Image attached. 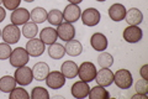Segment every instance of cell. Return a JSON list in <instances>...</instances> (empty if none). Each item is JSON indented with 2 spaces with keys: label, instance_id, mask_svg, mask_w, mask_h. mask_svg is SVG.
Returning a JSON list of instances; mask_svg holds the SVG:
<instances>
[{
  "label": "cell",
  "instance_id": "cell-6",
  "mask_svg": "<svg viewBox=\"0 0 148 99\" xmlns=\"http://www.w3.org/2000/svg\"><path fill=\"white\" fill-rule=\"evenodd\" d=\"M46 84L49 89H61L64 84H66V77L63 76L62 72L59 71H52V72L48 73V76L46 77Z\"/></svg>",
  "mask_w": 148,
  "mask_h": 99
},
{
  "label": "cell",
  "instance_id": "cell-28",
  "mask_svg": "<svg viewBox=\"0 0 148 99\" xmlns=\"http://www.w3.org/2000/svg\"><path fill=\"white\" fill-rule=\"evenodd\" d=\"M98 63L101 68H110L114 64V57L112 55H110L108 52H101L98 57Z\"/></svg>",
  "mask_w": 148,
  "mask_h": 99
},
{
  "label": "cell",
  "instance_id": "cell-31",
  "mask_svg": "<svg viewBox=\"0 0 148 99\" xmlns=\"http://www.w3.org/2000/svg\"><path fill=\"white\" fill-rule=\"evenodd\" d=\"M135 89H136V93L147 96V93H148V82H147V79H143V78L140 79V81L135 84Z\"/></svg>",
  "mask_w": 148,
  "mask_h": 99
},
{
  "label": "cell",
  "instance_id": "cell-38",
  "mask_svg": "<svg viewBox=\"0 0 148 99\" xmlns=\"http://www.w3.org/2000/svg\"><path fill=\"white\" fill-rule=\"evenodd\" d=\"M24 1H26V3H32V1H35V0H24Z\"/></svg>",
  "mask_w": 148,
  "mask_h": 99
},
{
  "label": "cell",
  "instance_id": "cell-19",
  "mask_svg": "<svg viewBox=\"0 0 148 99\" xmlns=\"http://www.w3.org/2000/svg\"><path fill=\"white\" fill-rule=\"evenodd\" d=\"M58 39L57 35V30L53 29V27H45V29L41 30L40 32V40L43 42L45 45H52L54 44Z\"/></svg>",
  "mask_w": 148,
  "mask_h": 99
},
{
  "label": "cell",
  "instance_id": "cell-26",
  "mask_svg": "<svg viewBox=\"0 0 148 99\" xmlns=\"http://www.w3.org/2000/svg\"><path fill=\"white\" fill-rule=\"evenodd\" d=\"M37 34H38V27H37V24L35 22L27 21L24 25V27H22V35L26 39H35Z\"/></svg>",
  "mask_w": 148,
  "mask_h": 99
},
{
  "label": "cell",
  "instance_id": "cell-12",
  "mask_svg": "<svg viewBox=\"0 0 148 99\" xmlns=\"http://www.w3.org/2000/svg\"><path fill=\"white\" fill-rule=\"evenodd\" d=\"M27 21H30V11L25 8H17L12 10L11 14V24L14 25H25Z\"/></svg>",
  "mask_w": 148,
  "mask_h": 99
},
{
  "label": "cell",
  "instance_id": "cell-24",
  "mask_svg": "<svg viewBox=\"0 0 148 99\" xmlns=\"http://www.w3.org/2000/svg\"><path fill=\"white\" fill-rule=\"evenodd\" d=\"M88 97H89L90 99H109L110 98V93L106 91L105 87H101V86L98 84L96 87L90 88Z\"/></svg>",
  "mask_w": 148,
  "mask_h": 99
},
{
  "label": "cell",
  "instance_id": "cell-41",
  "mask_svg": "<svg viewBox=\"0 0 148 99\" xmlns=\"http://www.w3.org/2000/svg\"><path fill=\"white\" fill-rule=\"evenodd\" d=\"M0 35H1V34H0Z\"/></svg>",
  "mask_w": 148,
  "mask_h": 99
},
{
  "label": "cell",
  "instance_id": "cell-21",
  "mask_svg": "<svg viewBox=\"0 0 148 99\" xmlns=\"http://www.w3.org/2000/svg\"><path fill=\"white\" fill-rule=\"evenodd\" d=\"M64 48H66V53L72 56V57H77V56H79L83 52V46L78 40L67 41Z\"/></svg>",
  "mask_w": 148,
  "mask_h": 99
},
{
  "label": "cell",
  "instance_id": "cell-32",
  "mask_svg": "<svg viewBox=\"0 0 148 99\" xmlns=\"http://www.w3.org/2000/svg\"><path fill=\"white\" fill-rule=\"evenodd\" d=\"M12 48L10 47V45L4 42V44H0V60H8L11 55Z\"/></svg>",
  "mask_w": 148,
  "mask_h": 99
},
{
  "label": "cell",
  "instance_id": "cell-37",
  "mask_svg": "<svg viewBox=\"0 0 148 99\" xmlns=\"http://www.w3.org/2000/svg\"><path fill=\"white\" fill-rule=\"evenodd\" d=\"M71 4H75V5H79V4L83 1V0H68Z\"/></svg>",
  "mask_w": 148,
  "mask_h": 99
},
{
  "label": "cell",
  "instance_id": "cell-36",
  "mask_svg": "<svg viewBox=\"0 0 148 99\" xmlns=\"http://www.w3.org/2000/svg\"><path fill=\"white\" fill-rule=\"evenodd\" d=\"M147 96H145V94H138L136 93L135 96H132V99H146Z\"/></svg>",
  "mask_w": 148,
  "mask_h": 99
},
{
  "label": "cell",
  "instance_id": "cell-3",
  "mask_svg": "<svg viewBox=\"0 0 148 99\" xmlns=\"http://www.w3.org/2000/svg\"><path fill=\"white\" fill-rule=\"evenodd\" d=\"M96 67L92 62H83L79 67H78V76H79L80 81H84L86 83H90L95 79L96 76Z\"/></svg>",
  "mask_w": 148,
  "mask_h": 99
},
{
  "label": "cell",
  "instance_id": "cell-15",
  "mask_svg": "<svg viewBox=\"0 0 148 99\" xmlns=\"http://www.w3.org/2000/svg\"><path fill=\"white\" fill-rule=\"evenodd\" d=\"M90 45L95 51L98 52H103L108 48V39L104 34H100V32H96L90 37Z\"/></svg>",
  "mask_w": 148,
  "mask_h": 99
},
{
  "label": "cell",
  "instance_id": "cell-39",
  "mask_svg": "<svg viewBox=\"0 0 148 99\" xmlns=\"http://www.w3.org/2000/svg\"><path fill=\"white\" fill-rule=\"evenodd\" d=\"M96 1H106V0H96Z\"/></svg>",
  "mask_w": 148,
  "mask_h": 99
},
{
  "label": "cell",
  "instance_id": "cell-5",
  "mask_svg": "<svg viewBox=\"0 0 148 99\" xmlns=\"http://www.w3.org/2000/svg\"><path fill=\"white\" fill-rule=\"evenodd\" d=\"M15 81L17 84H20L21 87L29 86V84L34 81V74H32V68L27 67V66H22L18 67L15 71Z\"/></svg>",
  "mask_w": 148,
  "mask_h": 99
},
{
  "label": "cell",
  "instance_id": "cell-25",
  "mask_svg": "<svg viewBox=\"0 0 148 99\" xmlns=\"http://www.w3.org/2000/svg\"><path fill=\"white\" fill-rule=\"evenodd\" d=\"M16 87L15 78L11 76H4L0 78V91L3 93H10Z\"/></svg>",
  "mask_w": 148,
  "mask_h": 99
},
{
  "label": "cell",
  "instance_id": "cell-10",
  "mask_svg": "<svg viewBox=\"0 0 148 99\" xmlns=\"http://www.w3.org/2000/svg\"><path fill=\"white\" fill-rule=\"evenodd\" d=\"M45 44L40 39H30L26 44V51L31 57H38L45 52Z\"/></svg>",
  "mask_w": 148,
  "mask_h": 99
},
{
  "label": "cell",
  "instance_id": "cell-29",
  "mask_svg": "<svg viewBox=\"0 0 148 99\" xmlns=\"http://www.w3.org/2000/svg\"><path fill=\"white\" fill-rule=\"evenodd\" d=\"M32 99H49V93L43 87H35L31 93Z\"/></svg>",
  "mask_w": 148,
  "mask_h": 99
},
{
  "label": "cell",
  "instance_id": "cell-2",
  "mask_svg": "<svg viewBox=\"0 0 148 99\" xmlns=\"http://www.w3.org/2000/svg\"><path fill=\"white\" fill-rule=\"evenodd\" d=\"M114 82L116 83V86L120 89H128L132 86L133 78L128 69L122 68V69H117L114 73Z\"/></svg>",
  "mask_w": 148,
  "mask_h": 99
},
{
  "label": "cell",
  "instance_id": "cell-11",
  "mask_svg": "<svg viewBox=\"0 0 148 99\" xmlns=\"http://www.w3.org/2000/svg\"><path fill=\"white\" fill-rule=\"evenodd\" d=\"M96 83L101 87H109L114 83V73L109 68H101L99 72H96L95 79Z\"/></svg>",
  "mask_w": 148,
  "mask_h": 99
},
{
  "label": "cell",
  "instance_id": "cell-20",
  "mask_svg": "<svg viewBox=\"0 0 148 99\" xmlns=\"http://www.w3.org/2000/svg\"><path fill=\"white\" fill-rule=\"evenodd\" d=\"M61 72L66 78H69V79L75 78L78 76V66L73 61H66L61 66Z\"/></svg>",
  "mask_w": 148,
  "mask_h": 99
},
{
  "label": "cell",
  "instance_id": "cell-30",
  "mask_svg": "<svg viewBox=\"0 0 148 99\" xmlns=\"http://www.w3.org/2000/svg\"><path fill=\"white\" fill-rule=\"evenodd\" d=\"M9 94H10V99H29L30 98V94L21 87L18 88L15 87Z\"/></svg>",
  "mask_w": 148,
  "mask_h": 99
},
{
  "label": "cell",
  "instance_id": "cell-35",
  "mask_svg": "<svg viewBox=\"0 0 148 99\" xmlns=\"http://www.w3.org/2000/svg\"><path fill=\"white\" fill-rule=\"evenodd\" d=\"M5 17H6V11H5V9H4L3 6H0V22H3L4 20H5Z\"/></svg>",
  "mask_w": 148,
  "mask_h": 99
},
{
  "label": "cell",
  "instance_id": "cell-17",
  "mask_svg": "<svg viewBox=\"0 0 148 99\" xmlns=\"http://www.w3.org/2000/svg\"><path fill=\"white\" fill-rule=\"evenodd\" d=\"M49 73V66L46 62H38L32 67V74H34V79L36 81H45L46 77Z\"/></svg>",
  "mask_w": 148,
  "mask_h": 99
},
{
  "label": "cell",
  "instance_id": "cell-27",
  "mask_svg": "<svg viewBox=\"0 0 148 99\" xmlns=\"http://www.w3.org/2000/svg\"><path fill=\"white\" fill-rule=\"evenodd\" d=\"M63 20V12H61L58 9H53L47 14V21L53 26H58Z\"/></svg>",
  "mask_w": 148,
  "mask_h": 99
},
{
  "label": "cell",
  "instance_id": "cell-23",
  "mask_svg": "<svg viewBox=\"0 0 148 99\" xmlns=\"http://www.w3.org/2000/svg\"><path fill=\"white\" fill-rule=\"evenodd\" d=\"M47 14L48 12L46 11L43 8L37 6L30 12V19L32 20V22H35V24H42L45 21H47Z\"/></svg>",
  "mask_w": 148,
  "mask_h": 99
},
{
  "label": "cell",
  "instance_id": "cell-34",
  "mask_svg": "<svg viewBox=\"0 0 148 99\" xmlns=\"http://www.w3.org/2000/svg\"><path fill=\"white\" fill-rule=\"evenodd\" d=\"M140 74L143 79H148V64H143L140 71Z\"/></svg>",
  "mask_w": 148,
  "mask_h": 99
},
{
  "label": "cell",
  "instance_id": "cell-18",
  "mask_svg": "<svg viewBox=\"0 0 148 99\" xmlns=\"http://www.w3.org/2000/svg\"><path fill=\"white\" fill-rule=\"evenodd\" d=\"M125 20L127 21L128 25L138 26L143 21V14H142V11L140 10V9L131 8V9H128V11H126Z\"/></svg>",
  "mask_w": 148,
  "mask_h": 99
},
{
  "label": "cell",
  "instance_id": "cell-8",
  "mask_svg": "<svg viewBox=\"0 0 148 99\" xmlns=\"http://www.w3.org/2000/svg\"><path fill=\"white\" fill-rule=\"evenodd\" d=\"M143 37V32L140 26H133L128 25L126 29L123 30V39L128 44H136L140 42Z\"/></svg>",
  "mask_w": 148,
  "mask_h": 99
},
{
  "label": "cell",
  "instance_id": "cell-22",
  "mask_svg": "<svg viewBox=\"0 0 148 99\" xmlns=\"http://www.w3.org/2000/svg\"><path fill=\"white\" fill-rule=\"evenodd\" d=\"M47 51H48V56L53 60H61V58H63V56L66 55V48H64V46L61 44H57V42L49 45Z\"/></svg>",
  "mask_w": 148,
  "mask_h": 99
},
{
  "label": "cell",
  "instance_id": "cell-40",
  "mask_svg": "<svg viewBox=\"0 0 148 99\" xmlns=\"http://www.w3.org/2000/svg\"><path fill=\"white\" fill-rule=\"evenodd\" d=\"M1 3H3V0H0V4H1Z\"/></svg>",
  "mask_w": 148,
  "mask_h": 99
},
{
  "label": "cell",
  "instance_id": "cell-14",
  "mask_svg": "<svg viewBox=\"0 0 148 99\" xmlns=\"http://www.w3.org/2000/svg\"><path fill=\"white\" fill-rule=\"evenodd\" d=\"M89 84L84 81H79V82H75L72 86V89H71V93L74 98L77 99H82V98H85L88 97V94H89Z\"/></svg>",
  "mask_w": 148,
  "mask_h": 99
},
{
  "label": "cell",
  "instance_id": "cell-33",
  "mask_svg": "<svg viewBox=\"0 0 148 99\" xmlns=\"http://www.w3.org/2000/svg\"><path fill=\"white\" fill-rule=\"evenodd\" d=\"M22 0H3V4L6 10H15L20 6V3Z\"/></svg>",
  "mask_w": 148,
  "mask_h": 99
},
{
  "label": "cell",
  "instance_id": "cell-1",
  "mask_svg": "<svg viewBox=\"0 0 148 99\" xmlns=\"http://www.w3.org/2000/svg\"><path fill=\"white\" fill-rule=\"evenodd\" d=\"M10 61V64L12 67L18 68L22 67V66H26L30 61V55L27 53L26 48H22V47H17V48L11 51V55L9 57Z\"/></svg>",
  "mask_w": 148,
  "mask_h": 99
},
{
  "label": "cell",
  "instance_id": "cell-16",
  "mask_svg": "<svg viewBox=\"0 0 148 99\" xmlns=\"http://www.w3.org/2000/svg\"><path fill=\"white\" fill-rule=\"evenodd\" d=\"M109 16L112 21L120 22L125 20V16H126V8H125L122 4H114L109 8Z\"/></svg>",
  "mask_w": 148,
  "mask_h": 99
},
{
  "label": "cell",
  "instance_id": "cell-7",
  "mask_svg": "<svg viewBox=\"0 0 148 99\" xmlns=\"http://www.w3.org/2000/svg\"><path fill=\"white\" fill-rule=\"evenodd\" d=\"M82 21L84 25L86 26H96L100 22V19H101V15L98 9L95 8H88L86 10H84L82 12Z\"/></svg>",
  "mask_w": 148,
  "mask_h": 99
},
{
  "label": "cell",
  "instance_id": "cell-4",
  "mask_svg": "<svg viewBox=\"0 0 148 99\" xmlns=\"http://www.w3.org/2000/svg\"><path fill=\"white\" fill-rule=\"evenodd\" d=\"M20 36H21L20 29H18V26L14 25V24L6 25L3 29V32H1V37H3L4 42H6L9 45L17 44L18 40H20Z\"/></svg>",
  "mask_w": 148,
  "mask_h": 99
},
{
  "label": "cell",
  "instance_id": "cell-13",
  "mask_svg": "<svg viewBox=\"0 0 148 99\" xmlns=\"http://www.w3.org/2000/svg\"><path fill=\"white\" fill-rule=\"evenodd\" d=\"M80 15H82V10L75 4H69V5L66 6V9L63 11V19L67 22H71V24L79 20Z\"/></svg>",
  "mask_w": 148,
  "mask_h": 99
},
{
  "label": "cell",
  "instance_id": "cell-9",
  "mask_svg": "<svg viewBox=\"0 0 148 99\" xmlns=\"http://www.w3.org/2000/svg\"><path fill=\"white\" fill-rule=\"evenodd\" d=\"M56 30H57V35L59 39L66 42L73 40L74 36H75V29H74V26L71 22H67V21L59 24Z\"/></svg>",
  "mask_w": 148,
  "mask_h": 99
}]
</instances>
